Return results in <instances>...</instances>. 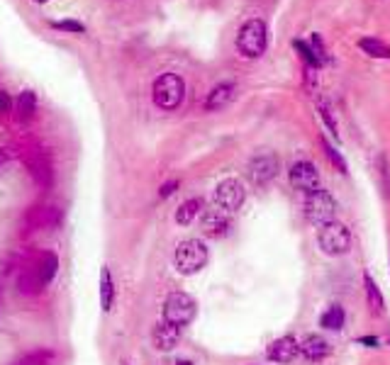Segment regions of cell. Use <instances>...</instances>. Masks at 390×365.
I'll return each mask as SVG.
<instances>
[{
    "label": "cell",
    "instance_id": "6",
    "mask_svg": "<svg viewBox=\"0 0 390 365\" xmlns=\"http://www.w3.org/2000/svg\"><path fill=\"white\" fill-rule=\"evenodd\" d=\"M195 312H198V305L185 292H171L164 302V321L178 326V329L195 319Z\"/></svg>",
    "mask_w": 390,
    "mask_h": 365
},
{
    "label": "cell",
    "instance_id": "28",
    "mask_svg": "<svg viewBox=\"0 0 390 365\" xmlns=\"http://www.w3.org/2000/svg\"><path fill=\"white\" fill-rule=\"evenodd\" d=\"M320 117L325 119V124L332 129V134H334V137H339V132H337V119H334V114H332V110L327 108L325 103H320Z\"/></svg>",
    "mask_w": 390,
    "mask_h": 365
},
{
    "label": "cell",
    "instance_id": "27",
    "mask_svg": "<svg viewBox=\"0 0 390 365\" xmlns=\"http://www.w3.org/2000/svg\"><path fill=\"white\" fill-rule=\"evenodd\" d=\"M310 49H312V54L317 56V61H320V64H327V51H325V44H322L320 35L310 37Z\"/></svg>",
    "mask_w": 390,
    "mask_h": 365
},
{
    "label": "cell",
    "instance_id": "21",
    "mask_svg": "<svg viewBox=\"0 0 390 365\" xmlns=\"http://www.w3.org/2000/svg\"><path fill=\"white\" fill-rule=\"evenodd\" d=\"M17 287H20L25 295H37V292H42V287H44V280L37 275V271H27V273H22V275H20Z\"/></svg>",
    "mask_w": 390,
    "mask_h": 365
},
{
    "label": "cell",
    "instance_id": "17",
    "mask_svg": "<svg viewBox=\"0 0 390 365\" xmlns=\"http://www.w3.org/2000/svg\"><path fill=\"white\" fill-rule=\"evenodd\" d=\"M344 321H346V314H344V307L341 305H332L330 309L320 316V326L322 329H330V331H341L344 329Z\"/></svg>",
    "mask_w": 390,
    "mask_h": 365
},
{
    "label": "cell",
    "instance_id": "25",
    "mask_svg": "<svg viewBox=\"0 0 390 365\" xmlns=\"http://www.w3.org/2000/svg\"><path fill=\"white\" fill-rule=\"evenodd\" d=\"M51 360H54V353H51V350H37V353L27 355L20 365H49Z\"/></svg>",
    "mask_w": 390,
    "mask_h": 365
},
{
    "label": "cell",
    "instance_id": "19",
    "mask_svg": "<svg viewBox=\"0 0 390 365\" xmlns=\"http://www.w3.org/2000/svg\"><path fill=\"white\" fill-rule=\"evenodd\" d=\"M201 207H203V203L198 198H193V200H185L183 205H180L178 210H176V222L178 224H183V227H188L190 222H193L198 214H201Z\"/></svg>",
    "mask_w": 390,
    "mask_h": 365
},
{
    "label": "cell",
    "instance_id": "4",
    "mask_svg": "<svg viewBox=\"0 0 390 365\" xmlns=\"http://www.w3.org/2000/svg\"><path fill=\"white\" fill-rule=\"evenodd\" d=\"M317 244L327 256H344L351 248V232L341 222L332 219L327 224H320L317 229Z\"/></svg>",
    "mask_w": 390,
    "mask_h": 365
},
{
    "label": "cell",
    "instance_id": "33",
    "mask_svg": "<svg viewBox=\"0 0 390 365\" xmlns=\"http://www.w3.org/2000/svg\"><path fill=\"white\" fill-rule=\"evenodd\" d=\"M37 3H46V0H37Z\"/></svg>",
    "mask_w": 390,
    "mask_h": 365
},
{
    "label": "cell",
    "instance_id": "29",
    "mask_svg": "<svg viewBox=\"0 0 390 365\" xmlns=\"http://www.w3.org/2000/svg\"><path fill=\"white\" fill-rule=\"evenodd\" d=\"M178 185H180L178 180H169V182H164V185H161V190H159V198H169V195H173L176 190H178Z\"/></svg>",
    "mask_w": 390,
    "mask_h": 365
},
{
    "label": "cell",
    "instance_id": "10",
    "mask_svg": "<svg viewBox=\"0 0 390 365\" xmlns=\"http://www.w3.org/2000/svg\"><path fill=\"white\" fill-rule=\"evenodd\" d=\"M201 229L205 237L210 239H222L230 232V219L222 210H210V212H203L201 217Z\"/></svg>",
    "mask_w": 390,
    "mask_h": 365
},
{
    "label": "cell",
    "instance_id": "20",
    "mask_svg": "<svg viewBox=\"0 0 390 365\" xmlns=\"http://www.w3.org/2000/svg\"><path fill=\"white\" fill-rule=\"evenodd\" d=\"M359 46L368 56H373V59H390V46L385 44V42L375 40V37H364V40H359Z\"/></svg>",
    "mask_w": 390,
    "mask_h": 365
},
{
    "label": "cell",
    "instance_id": "31",
    "mask_svg": "<svg viewBox=\"0 0 390 365\" xmlns=\"http://www.w3.org/2000/svg\"><path fill=\"white\" fill-rule=\"evenodd\" d=\"M6 161H8V153L3 151V148H0V166H3V163H6Z\"/></svg>",
    "mask_w": 390,
    "mask_h": 365
},
{
    "label": "cell",
    "instance_id": "5",
    "mask_svg": "<svg viewBox=\"0 0 390 365\" xmlns=\"http://www.w3.org/2000/svg\"><path fill=\"white\" fill-rule=\"evenodd\" d=\"M303 207H305V217L310 219V222L327 224V222H332L337 214V200L330 190H325L320 185L317 190L305 193V205H303Z\"/></svg>",
    "mask_w": 390,
    "mask_h": 365
},
{
    "label": "cell",
    "instance_id": "26",
    "mask_svg": "<svg viewBox=\"0 0 390 365\" xmlns=\"http://www.w3.org/2000/svg\"><path fill=\"white\" fill-rule=\"evenodd\" d=\"M51 27L59 32H74V35H80V32L85 30L78 20H56V22H51Z\"/></svg>",
    "mask_w": 390,
    "mask_h": 365
},
{
    "label": "cell",
    "instance_id": "3",
    "mask_svg": "<svg viewBox=\"0 0 390 365\" xmlns=\"http://www.w3.org/2000/svg\"><path fill=\"white\" fill-rule=\"evenodd\" d=\"M207 258H210V253H207V246L201 239H185V241H180L178 246H176V253H173L176 268H178L183 275L201 273L203 268L207 266Z\"/></svg>",
    "mask_w": 390,
    "mask_h": 365
},
{
    "label": "cell",
    "instance_id": "8",
    "mask_svg": "<svg viewBox=\"0 0 390 365\" xmlns=\"http://www.w3.org/2000/svg\"><path fill=\"white\" fill-rule=\"evenodd\" d=\"M278 171H280V161H278V156L271 151L256 153V156L249 161V178L254 180V185H259V188L269 185V182L278 176Z\"/></svg>",
    "mask_w": 390,
    "mask_h": 365
},
{
    "label": "cell",
    "instance_id": "9",
    "mask_svg": "<svg viewBox=\"0 0 390 365\" xmlns=\"http://www.w3.org/2000/svg\"><path fill=\"white\" fill-rule=\"evenodd\" d=\"M288 178L293 182V188L303 190V193H310V190L320 188V173H317L312 161H296L290 166Z\"/></svg>",
    "mask_w": 390,
    "mask_h": 365
},
{
    "label": "cell",
    "instance_id": "24",
    "mask_svg": "<svg viewBox=\"0 0 390 365\" xmlns=\"http://www.w3.org/2000/svg\"><path fill=\"white\" fill-rule=\"evenodd\" d=\"M293 46H296L298 51H300V59L305 61V66H310V69H320V61H317V56L312 54V49H310V44H305V42H300V40H296L293 42Z\"/></svg>",
    "mask_w": 390,
    "mask_h": 365
},
{
    "label": "cell",
    "instance_id": "22",
    "mask_svg": "<svg viewBox=\"0 0 390 365\" xmlns=\"http://www.w3.org/2000/svg\"><path fill=\"white\" fill-rule=\"evenodd\" d=\"M35 108H37V95L32 93V90H25V93L17 98V117L25 122V119H30L32 114H35Z\"/></svg>",
    "mask_w": 390,
    "mask_h": 365
},
{
    "label": "cell",
    "instance_id": "14",
    "mask_svg": "<svg viewBox=\"0 0 390 365\" xmlns=\"http://www.w3.org/2000/svg\"><path fill=\"white\" fill-rule=\"evenodd\" d=\"M330 350H332V346L327 343L322 336H317V334L305 336V339H303V343H300V353L305 355L307 360H322V358H327V355H330Z\"/></svg>",
    "mask_w": 390,
    "mask_h": 365
},
{
    "label": "cell",
    "instance_id": "23",
    "mask_svg": "<svg viewBox=\"0 0 390 365\" xmlns=\"http://www.w3.org/2000/svg\"><path fill=\"white\" fill-rule=\"evenodd\" d=\"M320 142H322V148H325V156L330 158V163H332V166H334V168H337V171H339V173H346V161H344V158H341V153L337 151V148L332 146V144L327 142L325 137H322Z\"/></svg>",
    "mask_w": 390,
    "mask_h": 365
},
{
    "label": "cell",
    "instance_id": "11",
    "mask_svg": "<svg viewBox=\"0 0 390 365\" xmlns=\"http://www.w3.org/2000/svg\"><path fill=\"white\" fill-rule=\"evenodd\" d=\"M298 353H300V343L293 336H280L269 346V358L273 363H290V360H296Z\"/></svg>",
    "mask_w": 390,
    "mask_h": 365
},
{
    "label": "cell",
    "instance_id": "2",
    "mask_svg": "<svg viewBox=\"0 0 390 365\" xmlns=\"http://www.w3.org/2000/svg\"><path fill=\"white\" fill-rule=\"evenodd\" d=\"M185 95V83L178 74H161L159 78L151 85V98H154V105L164 112H171L176 110L180 103H183Z\"/></svg>",
    "mask_w": 390,
    "mask_h": 365
},
{
    "label": "cell",
    "instance_id": "12",
    "mask_svg": "<svg viewBox=\"0 0 390 365\" xmlns=\"http://www.w3.org/2000/svg\"><path fill=\"white\" fill-rule=\"evenodd\" d=\"M235 93H237L235 83H217L215 88L207 93L205 110H207V112H215V110L227 108V105L232 103V98H235Z\"/></svg>",
    "mask_w": 390,
    "mask_h": 365
},
{
    "label": "cell",
    "instance_id": "13",
    "mask_svg": "<svg viewBox=\"0 0 390 365\" xmlns=\"http://www.w3.org/2000/svg\"><path fill=\"white\" fill-rule=\"evenodd\" d=\"M151 339H154V346L159 350H171V348H176V343H178L180 329H178V326H173V324H166V321H161V324L154 329V334H151Z\"/></svg>",
    "mask_w": 390,
    "mask_h": 365
},
{
    "label": "cell",
    "instance_id": "15",
    "mask_svg": "<svg viewBox=\"0 0 390 365\" xmlns=\"http://www.w3.org/2000/svg\"><path fill=\"white\" fill-rule=\"evenodd\" d=\"M364 290H366V302H368V307L375 314H380L385 307V300H383V292H380L378 282L371 278V273H364Z\"/></svg>",
    "mask_w": 390,
    "mask_h": 365
},
{
    "label": "cell",
    "instance_id": "7",
    "mask_svg": "<svg viewBox=\"0 0 390 365\" xmlns=\"http://www.w3.org/2000/svg\"><path fill=\"white\" fill-rule=\"evenodd\" d=\"M244 198H246V190H244V185H241V180H237V178H225L222 182H217L215 205L225 214L237 212V210L244 205Z\"/></svg>",
    "mask_w": 390,
    "mask_h": 365
},
{
    "label": "cell",
    "instance_id": "32",
    "mask_svg": "<svg viewBox=\"0 0 390 365\" xmlns=\"http://www.w3.org/2000/svg\"><path fill=\"white\" fill-rule=\"evenodd\" d=\"M176 365H193V363H190V360H178Z\"/></svg>",
    "mask_w": 390,
    "mask_h": 365
},
{
    "label": "cell",
    "instance_id": "16",
    "mask_svg": "<svg viewBox=\"0 0 390 365\" xmlns=\"http://www.w3.org/2000/svg\"><path fill=\"white\" fill-rule=\"evenodd\" d=\"M112 302H115V282H112L110 268L103 266V271H101V305H103V312H110Z\"/></svg>",
    "mask_w": 390,
    "mask_h": 365
},
{
    "label": "cell",
    "instance_id": "1",
    "mask_svg": "<svg viewBox=\"0 0 390 365\" xmlns=\"http://www.w3.org/2000/svg\"><path fill=\"white\" fill-rule=\"evenodd\" d=\"M269 46V30H266V22L259 17H251L237 32V51H239L244 59H259L261 54Z\"/></svg>",
    "mask_w": 390,
    "mask_h": 365
},
{
    "label": "cell",
    "instance_id": "18",
    "mask_svg": "<svg viewBox=\"0 0 390 365\" xmlns=\"http://www.w3.org/2000/svg\"><path fill=\"white\" fill-rule=\"evenodd\" d=\"M35 271H37V275L44 280V285L46 282H51L56 275V271H59V256H56V253H42V258H40V263H37Z\"/></svg>",
    "mask_w": 390,
    "mask_h": 365
},
{
    "label": "cell",
    "instance_id": "30",
    "mask_svg": "<svg viewBox=\"0 0 390 365\" xmlns=\"http://www.w3.org/2000/svg\"><path fill=\"white\" fill-rule=\"evenodd\" d=\"M8 108H10V95H8L6 90H0V112Z\"/></svg>",
    "mask_w": 390,
    "mask_h": 365
}]
</instances>
